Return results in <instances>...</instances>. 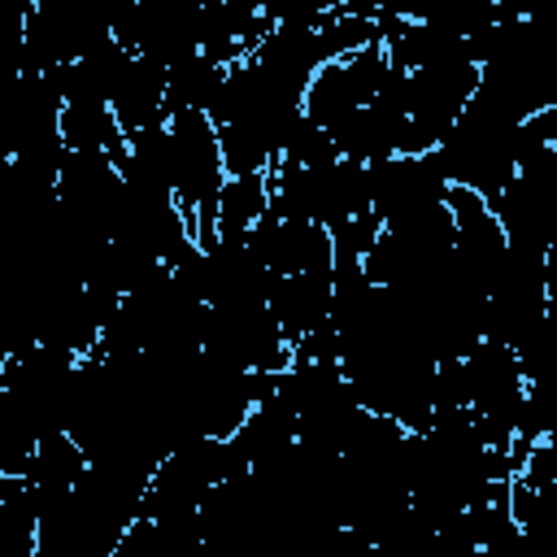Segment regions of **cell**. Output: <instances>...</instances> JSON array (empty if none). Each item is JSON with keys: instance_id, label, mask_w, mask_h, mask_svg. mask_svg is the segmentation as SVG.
<instances>
[{"instance_id": "6da1fadb", "label": "cell", "mask_w": 557, "mask_h": 557, "mask_svg": "<svg viewBox=\"0 0 557 557\" xmlns=\"http://www.w3.org/2000/svg\"><path fill=\"white\" fill-rule=\"evenodd\" d=\"M522 144H527V122L496 117V113H483V109L466 104L461 122L448 131V139L435 152L444 161L448 183L474 187V191H483L492 200L518 174Z\"/></svg>"}, {"instance_id": "7a4b0ae2", "label": "cell", "mask_w": 557, "mask_h": 557, "mask_svg": "<svg viewBox=\"0 0 557 557\" xmlns=\"http://www.w3.org/2000/svg\"><path fill=\"white\" fill-rule=\"evenodd\" d=\"M165 126H170L178 205L191 213L196 244H205L218 231V196H222V183L231 178L226 161H222L218 122L209 113H174Z\"/></svg>"}, {"instance_id": "3957f363", "label": "cell", "mask_w": 557, "mask_h": 557, "mask_svg": "<svg viewBox=\"0 0 557 557\" xmlns=\"http://www.w3.org/2000/svg\"><path fill=\"white\" fill-rule=\"evenodd\" d=\"M200 348L244 370H287L296 361V339L270 305H205Z\"/></svg>"}, {"instance_id": "277c9868", "label": "cell", "mask_w": 557, "mask_h": 557, "mask_svg": "<svg viewBox=\"0 0 557 557\" xmlns=\"http://www.w3.org/2000/svg\"><path fill=\"white\" fill-rule=\"evenodd\" d=\"M483 70L474 61H435L422 70H405V109H409V139L405 152H431L448 139L461 122Z\"/></svg>"}, {"instance_id": "5b68a950", "label": "cell", "mask_w": 557, "mask_h": 557, "mask_svg": "<svg viewBox=\"0 0 557 557\" xmlns=\"http://www.w3.org/2000/svg\"><path fill=\"white\" fill-rule=\"evenodd\" d=\"M392 74H396V65H392V57H387L383 44H366V48H357L348 57H335V61H326L309 78V87H305V113L313 122H322V126H335L344 113L370 104L387 87Z\"/></svg>"}, {"instance_id": "8992f818", "label": "cell", "mask_w": 557, "mask_h": 557, "mask_svg": "<svg viewBox=\"0 0 557 557\" xmlns=\"http://www.w3.org/2000/svg\"><path fill=\"white\" fill-rule=\"evenodd\" d=\"M448 174L440 152H396L370 165V209L379 222H405L413 213L448 205Z\"/></svg>"}, {"instance_id": "52a82bcc", "label": "cell", "mask_w": 557, "mask_h": 557, "mask_svg": "<svg viewBox=\"0 0 557 557\" xmlns=\"http://www.w3.org/2000/svg\"><path fill=\"white\" fill-rule=\"evenodd\" d=\"M200 26L205 9L191 0H135L131 17L113 30V39H122L139 57L174 65L178 57L200 48Z\"/></svg>"}, {"instance_id": "ba28073f", "label": "cell", "mask_w": 557, "mask_h": 557, "mask_svg": "<svg viewBox=\"0 0 557 557\" xmlns=\"http://www.w3.org/2000/svg\"><path fill=\"white\" fill-rule=\"evenodd\" d=\"M492 209L513 248L548 257V248L557 244V200L553 196H544L540 187H531L527 178L513 174L505 183V191L492 196Z\"/></svg>"}, {"instance_id": "9c48e42d", "label": "cell", "mask_w": 557, "mask_h": 557, "mask_svg": "<svg viewBox=\"0 0 557 557\" xmlns=\"http://www.w3.org/2000/svg\"><path fill=\"white\" fill-rule=\"evenodd\" d=\"M131 57L135 52L122 39L109 35L91 52L70 57V61H61L48 74H52V83H57V91H61L65 104H87V100H104L109 104L113 91H117V83H122V74H126V65H131Z\"/></svg>"}, {"instance_id": "30bf717a", "label": "cell", "mask_w": 557, "mask_h": 557, "mask_svg": "<svg viewBox=\"0 0 557 557\" xmlns=\"http://www.w3.org/2000/svg\"><path fill=\"white\" fill-rule=\"evenodd\" d=\"M270 13H265V0H222V4H209L205 9V26H200V48L222 61V65H235L244 61L270 30Z\"/></svg>"}, {"instance_id": "8fae6325", "label": "cell", "mask_w": 557, "mask_h": 557, "mask_svg": "<svg viewBox=\"0 0 557 557\" xmlns=\"http://www.w3.org/2000/svg\"><path fill=\"white\" fill-rule=\"evenodd\" d=\"M270 309L278 313V322L287 326L292 339H300L305 331L331 322V270H287V274H270Z\"/></svg>"}, {"instance_id": "7c38bea8", "label": "cell", "mask_w": 557, "mask_h": 557, "mask_svg": "<svg viewBox=\"0 0 557 557\" xmlns=\"http://www.w3.org/2000/svg\"><path fill=\"white\" fill-rule=\"evenodd\" d=\"M165 78H170V65H161L152 57H139V52L131 57V65H126V74H122V83H117V91L109 100L117 122H122V131H126V139L148 131V126H161L170 117Z\"/></svg>"}, {"instance_id": "4fadbf2b", "label": "cell", "mask_w": 557, "mask_h": 557, "mask_svg": "<svg viewBox=\"0 0 557 557\" xmlns=\"http://www.w3.org/2000/svg\"><path fill=\"white\" fill-rule=\"evenodd\" d=\"M252 57L265 61L274 74L300 83V87H309V78L331 61L322 30L318 26H296V22H274L265 30V39L252 48Z\"/></svg>"}, {"instance_id": "5bb4252c", "label": "cell", "mask_w": 557, "mask_h": 557, "mask_svg": "<svg viewBox=\"0 0 557 557\" xmlns=\"http://www.w3.org/2000/svg\"><path fill=\"white\" fill-rule=\"evenodd\" d=\"M226 70L222 61H213L205 48L178 57L170 65V78H165V109L170 117L174 113H213L218 96H222V83H226Z\"/></svg>"}, {"instance_id": "9a60e30c", "label": "cell", "mask_w": 557, "mask_h": 557, "mask_svg": "<svg viewBox=\"0 0 557 557\" xmlns=\"http://www.w3.org/2000/svg\"><path fill=\"white\" fill-rule=\"evenodd\" d=\"M61 135H65L70 152H109V157H122V148H126V131H122L113 104H104V100L65 104L61 109Z\"/></svg>"}, {"instance_id": "2e32d148", "label": "cell", "mask_w": 557, "mask_h": 557, "mask_svg": "<svg viewBox=\"0 0 557 557\" xmlns=\"http://www.w3.org/2000/svg\"><path fill=\"white\" fill-rule=\"evenodd\" d=\"M265 209H270V170L265 174H231L218 196V231L248 235Z\"/></svg>"}, {"instance_id": "e0dca14e", "label": "cell", "mask_w": 557, "mask_h": 557, "mask_svg": "<svg viewBox=\"0 0 557 557\" xmlns=\"http://www.w3.org/2000/svg\"><path fill=\"white\" fill-rule=\"evenodd\" d=\"M218 139H222L226 174H265V170L278 165V148L270 139H261L257 131L239 126V122H222L218 126Z\"/></svg>"}, {"instance_id": "ac0fdd59", "label": "cell", "mask_w": 557, "mask_h": 557, "mask_svg": "<svg viewBox=\"0 0 557 557\" xmlns=\"http://www.w3.org/2000/svg\"><path fill=\"white\" fill-rule=\"evenodd\" d=\"M335 157H339V148H335L331 131L305 113V117L292 126V135H287L278 161H292V165H326V161H335Z\"/></svg>"}, {"instance_id": "d6986e66", "label": "cell", "mask_w": 557, "mask_h": 557, "mask_svg": "<svg viewBox=\"0 0 557 557\" xmlns=\"http://www.w3.org/2000/svg\"><path fill=\"white\" fill-rule=\"evenodd\" d=\"M335 4L331 0H265L270 22H296V26H318Z\"/></svg>"}, {"instance_id": "ffe728a7", "label": "cell", "mask_w": 557, "mask_h": 557, "mask_svg": "<svg viewBox=\"0 0 557 557\" xmlns=\"http://www.w3.org/2000/svg\"><path fill=\"white\" fill-rule=\"evenodd\" d=\"M191 4H200V9H209V4H222V0H191Z\"/></svg>"}, {"instance_id": "44dd1931", "label": "cell", "mask_w": 557, "mask_h": 557, "mask_svg": "<svg viewBox=\"0 0 557 557\" xmlns=\"http://www.w3.org/2000/svg\"><path fill=\"white\" fill-rule=\"evenodd\" d=\"M331 4H335V9H348V4H352V0H331Z\"/></svg>"}]
</instances>
